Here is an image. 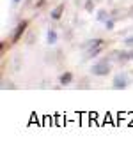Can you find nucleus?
<instances>
[{
  "instance_id": "obj_1",
  "label": "nucleus",
  "mask_w": 133,
  "mask_h": 150,
  "mask_svg": "<svg viewBox=\"0 0 133 150\" xmlns=\"http://www.w3.org/2000/svg\"><path fill=\"white\" fill-rule=\"evenodd\" d=\"M85 51H87V57L89 58H92V57H98L105 48H107V41L105 39H91V41H87L84 46H82Z\"/></svg>"
},
{
  "instance_id": "obj_10",
  "label": "nucleus",
  "mask_w": 133,
  "mask_h": 150,
  "mask_svg": "<svg viewBox=\"0 0 133 150\" xmlns=\"http://www.w3.org/2000/svg\"><path fill=\"white\" fill-rule=\"evenodd\" d=\"M94 9H96L94 0H85V2H84V11H85V13H92Z\"/></svg>"
},
{
  "instance_id": "obj_4",
  "label": "nucleus",
  "mask_w": 133,
  "mask_h": 150,
  "mask_svg": "<svg viewBox=\"0 0 133 150\" xmlns=\"http://www.w3.org/2000/svg\"><path fill=\"white\" fill-rule=\"evenodd\" d=\"M27 27H29V21H27V20H21V21L14 27V30H13V34H11V42H18V41L23 37Z\"/></svg>"
},
{
  "instance_id": "obj_18",
  "label": "nucleus",
  "mask_w": 133,
  "mask_h": 150,
  "mask_svg": "<svg viewBox=\"0 0 133 150\" xmlns=\"http://www.w3.org/2000/svg\"><path fill=\"white\" fill-rule=\"evenodd\" d=\"M46 2H48V0H37L36 6H34V9H43V7L46 6Z\"/></svg>"
},
{
  "instance_id": "obj_17",
  "label": "nucleus",
  "mask_w": 133,
  "mask_h": 150,
  "mask_svg": "<svg viewBox=\"0 0 133 150\" xmlns=\"http://www.w3.org/2000/svg\"><path fill=\"white\" fill-rule=\"evenodd\" d=\"M34 41H36V32H30V34H29V39H27V44H29V46H32V44H34Z\"/></svg>"
},
{
  "instance_id": "obj_5",
  "label": "nucleus",
  "mask_w": 133,
  "mask_h": 150,
  "mask_svg": "<svg viewBox=\"0 0 133 150\" xmlns=\"http://www.w3.org/2000/svg\"><path fill=\"white\" fill-rule=\"evenodd\" d=\"M133 60V48H128V50H119V58H117V64H128Z\"/></svg>"
},
{
  "instance_id": "obj_19",
  "label": "nucleus",
  "mask_w": 133,
  "mask_h": 150,
  "mask_svg": "<svg viewBox=\"0 0 133 150\" xmlns=\"http://www.w3.org/2000/svg\"><path fill=\"white\" fill-rule=\"evenodd\" d=\"M9 48V44L6 42V41H2V51H0V53H2V55H6V50Z\"/></svg>"
},
{
  "instance_id": "obj_16",
  "label": "nucleus",
  "mask_w": 133,
  "mask_h": 150,
  "mask_svg": "<svg viewBox=\"0 0 133 150\" xmlns=\"http://www.w3.org/2000/svg\"><path fill=\"white\" fill-rule=\"evenodd\" d=\"M64 39H66V41H71V39H73V30H71V28H68V30L64 32Z\"/></svg>"
},
{
  "instance_id": "obj_6",
  "label": "nucleus",
  "mask_w": 133,
  "mask_h": 150,
  "mask_svg": "<svg viewBox=\"0 0 133 150\" xmlns=\"http://www.w3.org/2000/svg\"><path fill=\"white\" fill-rule=\"evenodd\" d=\"M73 80H75V74L71 71H66V72H62L59 76V85L60 87H68V85L73 83Z\"/></svg>"
},
{
  "instance_id": "obj_20",
  "label": "nucleus",
  "mask_w": 133,
  "mask_h": 150,
  "mask_svg": "<svg viewBox=\"0 0 133 150\" xmlns=\"http://www.w3.org/2000/svg\"><path fill=\"white\" fill-rule=\"evenodd\" d=\"M126 14H128V18H131V20H133V6H129V7H128V13H126Z\"/></svg>"
},
{
  "instance_id": "obj_21",
  "label": "nucleus",
  "mask_w": 133,
  "mask_h": 150,
  "mask_svg": "<svg viewBox=\"0 0 133 150\" xmlns=\"http://www.w3.org/2000/svg\"><path fill=\"white\" fill-rule=\"evenodd\" d=\"M21 2V0H13V4H20Z\"/></svg>"
},
{
  "instance_id": "obj_3",
  "label": "nucleus",
  "mask_w": 133,
  "mask_h": 150,
  "mask_svg": "<svg viewBox=\"0 0 133 150\" xmlns=\"http://www.w3.org/2000/svg\"><path fill=\"white\" fill-rule=\"evenodd\" d=\"M128 85H129V80H128V74H126V72L115 74L114 80H112V87H114L115 90H124Z\"/></svg>"
},
{
  "instance_id": "obj_12",
  "label": "nucleus",
  "mask_w": 133,
  "mask_h": 150,
  "mask_svg": "<svg viewBox=\"0 0 133 150\" xmlns=\"http://www.w3.org/2000/svg\"><path fill=\"white\" fill-rule=\"evenodd\" d=\"M6 88L14 90V88H16V85H14L13 81H6V80H4V81H2V90H6Z\"/></svg>"
},
{
  "instance_id": "obj_8",
  "label": "nucleus",
  "mask_w": 133,
  "mask_h": 150,
  "mask_svg": "<svg viewBox=\"0 0 133 150\" xmlns=\"http://www.w3.org/2000/svg\"><path fill=\"white\" fill-rule=\"evenodd\" d=\"M108 18H110V13H108L107 9H98V13H96V20H98L99 23H105Z\"/></svg>"
},
{
  "instance_id": "obj_11",
  "label": "nucleus",
  "mask_w": 133,
  "mask_h": 150,
  "mask_svg": "<svg viewBox=\"0 0 133 150\" xmlns=\"http://www.w3.org/2000/svg\"><path fill=\"white\" fill-rule=\"evenodd\" d=\"M114 27H115V18H108L105 21V28L107 30H114Z\"/></svg>"
},
{
  "instance_id": "obj_14",
  "label": "nucleus",
  "mask_w": 133,
  "mask_h": 150,
  "mask_svg": "<svg viewBox=\"0 0 133 150\" xmlns=\"http://www.w3.org/2000/svg\"><path fill=\"white\" fill-rule=\"evenodd\" d=\"M124 46L126 48H133V35H129V37H124Z\"/></svg>"
},
{
  "instance_id": "obj_7",
  "label": "nucleus",
  "mask_w": 133,
  "mask_h": 150,
  "mask_svg": "<svg viewBox=\"0 0 133 150\" xmlns=\"http://www.w3.org/2000/svg\"><path fill=\"white\" fill-rule=\"evenodd\" d=\"M64 9H66V7H64V4H59L55 9H51V13H50L51 20H55V21H57V20H60V18H62V14H64Z\"/></svg>"
},
{
  "instance_id": "obj_15",
  "label": "nucleus",
  "mask_w": 133,
  "mask_h": 150,
  "mask_svg": "<svg viewBox=\"0 0 133 150\" xmlns=\"http://www.w3.org/2000/svg\"><path fill=\"white\" fill-rule=\"evenodd\" d=\"M91 85H89V80L87 78H82V81L78 83V88H89Z\"/></svg>"
},
{
  "instance_id": "obj_9",
  "label": "nucleus",
  "mask_w": 133,
  "mask_h": 150,
  "mask_svg": "<svg viewBox=\"0 0 133 150\" xmlns=\"http://www.w3.org/2000/svg\"><path fill=\"white\" fill-rule=\"evenodd\" d=\"M57 39H59L57 32H55L53 28H50V30H48V34H46V41H48V44H55V42H57Z\"/></svg>"
},
{
  "instance_id": "obj_13",
  "label": "nucleus",
  "mask_w": 133,
  "mask_h": 150,
  "mask_svg": "<svg viewBox=\"0 0 133 150\" xmlns=\"http://www.w3.org/2000/svg\"><path fill=\"white\" fill-rule=\"evenodd\" d=\"M21 64H23V58L18 55L16 58H14V71H20V67H21Z\"/></svg>"
},
{
  "instance_id": "obj_2",
  "label": "nucleus",
  "mask_w": 133,
  "mask_h": 150,
  "mask_svg": "<svg viewBox=\"0 0 133 150\" xmlns=\"http://www.w3.org/2000/svg\"><path fill=\"white\" fill-rule=\"evenodd\" d=\"M110 71H112V62L107 57L101 58V60H98L91 67V72L94 74V76H107V74H110Z\"/></svg>"
}]
</instances>
